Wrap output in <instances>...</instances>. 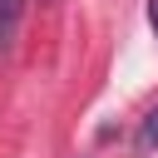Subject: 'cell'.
I'll list each match as a JSON object with an SVG mask.
<instances>
[{"label": "cell", "mask_w": 158, "mask_h": 158, "mask_svg": "<svg viewBox=\"0 0 158 158\" xmlns=\"http://www.w3.org/2000/svg\"><path fill=\"white\" fill-rule=\"evenodd\" d=\"M20 10H25V0H0V49H10V40L20 30Z\"/></svg>", "instance_id": "obj_1"}, {"label": "cell", "mask_w": 158, "mask_h": 158, "mask_svg": "<svg viewBox=\"0 0 158 158\" xmlns=\"http://www.w3.org/2000/svg\"><path fill=\"white\" fill-rule=\"evenodd\" d=\"M138 138H143V148H158V109H148V118H143Z\"/></svg>", "instance_id": "obj_2"}, {"label": "cell", "mask_w": 158, "mask_h": 158, "mask_svg": "<svg viewBox=\"0 0 158 158\" xmlns=\"http://www.w3.org/2000/svg\"><path fill=\"white\" fill-rule=\"evenodd\" d=\"M148 25H153V35H158V0H148Z\"/></svg>", "instance_id": "obj_3"}]
</instances>
